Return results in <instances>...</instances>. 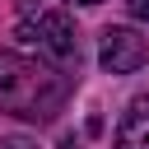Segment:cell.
Segmentation results:
<instances>
[{"label":"cell","instance_id":"cell-1","mask_svg":"<svg viewBox=\"0 0 149 149\" xmlns=\"http://www.w3.org/2000/svg\"><path fill=\"white\" fill-rule=\"evenodd\" d=\"M70 88L74 84L65 70H51V65L19 56V51H0V112L42 126L65 107Z\"/></svg>","mask_w":149,"mask_h":149},{"label":"cell","instance_id":"cell-2","mask_svg":"<svg viewBox=\"0 0 149 149\" xmlns=\"http://www.w3.org/2000/svg\"><path fill=\"white\" fill-rule=\"evenodd\" d=\"M19 37H23V42H37V47H42L47 56H56L61 65H79V33H74L70 14H61V9L19 23Z\"/></svg>","mask_w":149,"mask_h":149},{"label":"cell","instance_id":"cell-3","mask_svg":"<svg viewBox=\"0 0 149 149\" xmlns=\"http://www.w3.org/2000/svg\"><path fill=\"white\" fill-rule=\"evenodd\" d=\"M149 61V42L135 33V28H107L102 42H98V65L107 74H130Z\"/></svg>","mask_w":149,"mask_h":149},{"label":"cell","instance_id":"cell-4","mask_svg":"<svg viewBox=\"0 0 149 149\" xmlns=\"http://www.w3.org/2000/svg\"><path fill=\"white\" fill-rule=\"evenodd\" d=\"M116 149H149V93L135 98L116 121Z\"/></svg>","mask_w":149,"mask_h":149},{"label":"cell","instance_id":"cell-5","mask_svg":"<svg viewBox=\"0 0 149 149\" xmlns=\"http://www.w3.org/2000/svg\"><path fill=\"white\" fill-rule=\"evenodd\" d=\"M0 149H37L28 135H0Z\"/></svg>","mask_w":149,"mask_h":149},{"label":"cell","instance_id":"cell-6","mask_svg":"<svg viewBox=\"0 0 149 149\" xmlns=\"http://www.w3.org/2000/svg\"><path fill=\"white\" fill-rule=\"evenodd\" d=\"M126 9H130V19L149 23V0H126Z\"/></svg>","mask_w":149,"mask_h":149},{"label":"cell","instance_id":"cell-7","mask_svg":"<svg viewBox=\"0 0 149 149\" xmlns=\"http://www.w3.org/2000/svg\"><path fill=\"white\" fill-rule=\"evenodd\" d=\"M19 14H23V19H33V14H42V0H19Z\"/></svg>","mask_w":149,"mask_h":149},{"label":"cell","instance_id":"cell-8","mask_svg":"<svg viewBox=\"0 0 149 149\" xmlns=\"http://www.w3.org/2000/svg\"><path fill=\"white\" fill-rule=\"evenodd\" d=\"M61 149H79V140H74V135H65V140H61Z\"/></svg>","mask_w":149,"mask_h":149},{"label":"cell","instance_id":"cell-9","mask_svg":"<svg viewBox=\"0 0 149 149\" xmlns=\"http://www.w3.org/2000/svg\"><path fill=\"white\" fill-rule=\"evenodd\" d=\"M70 5H102V0H70Z\"/></svg>","mask_w":149,"mask_h":149}]
</instances>
